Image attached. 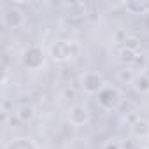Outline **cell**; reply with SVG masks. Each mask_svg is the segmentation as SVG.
<instances>
[{"mask_svg": "<svg viewBox=\"0 0 149 149\" xmlns=\"http://www.w3.org/2000/svg\"><path fill=\"white\" fill-rule=\"evenodd\" d=\"M125 9L130 14H149V2L147 0H130V2H125Z\"/></svg>", "mask_w": 149, "mask_h": 149, "instance_id": "obj_7", "label": "cell"}, {"mask_svg": "<svg viewBox=\"0 0 149 149\" xmlns=\"http://www.w3.org/2000/svg\"><path fill=\"white\" fill-rule=\"evenodd\" d=\"M79 53H81V46H79L77 40L65 39V40H56L51 46V56H53L54 61H60V63L77 58Z\"/></svg>", "mask_w": 149, "mask_h": 149, "instance_id": "obj_1", "label": "cell"}, {"mask_svg": "<svg viewBox=\"0 0 149 149\" xmlns=\"http://www.w3.org/2000/svg\"><path fill=\"white\" fill-rule=\"evenodd\" d=\"M133 88H135V91L137 93H140V95H146V93H149V76L147 74H137V77L133 79Z\"/></svg>", "mask_w": 149, "mask_h": 149, "instance_id": "obj_9", "label": "cell"}, {"mask_svg": "<svg viewBox=\"0 0 149 149\" xmlns=\"http://www.w3.org/2000/svg\"><path fill=\"white\" fill-rule=\"evenodd\" d=\"M130 132L133 137L140 139V137H149V123L144 121V119H137L132 126H130Z\"/></svg>", "mask_w": 149, "mask_h": 149, "instance_id": "obj_10", "label": "cell"}, {"mask_svg": "<svg viewBox=\"0 0 149 149\" xmlns=\"http://www.w3.org/2000/svg\"><path fill=\"white\" fill-rule=\"evenodd\" d=\"M90 119V112L84 105H74L68 112V123L72 126H83Z\"/></svg>", "mask_w": 149, "mask_h": 149, "instance_id": "obj_6", "label": "cell"}, {"mask_svg": "<svg viewBox=\"0 0 149 149\" xmlns=\"http://www.w3.org/2000/svg\"><path fill=\"white\" fill-rule=\"evenodd\" d=\"M21 61L26 68L30 70H39L42 65H44V51L42 47L39 46H30L23 51V56H21Z\"/></svg>", "mask_w": 149, "mask_h": 149, "instance_id": "obj_5", "label": "cell"}, {"mask_svg": "<svg viewBox=\"0 0 149 149\" xmlns=\"http://www.w3.org/2000/svg\"><path fill=\"white\" fill-rule=\"evenodd\" d=\"M102 149H121V144L119 142H116V140H109V142H105L104 144V147Z\"/></svg>", "mask_w": 149, "mask_h": 149, "instance_id": "obj_13", "label": "cell"}, {"mask_svg": "<svg viewBox=\"0 0 149 149\" xmlns=\"http://www.w3.org/2000/svg\"><path fill=\"white\" fill-rule=\"evenodd\" d=\"M16 118H18L21 123H30V121H33V118H35V109H33L32 105H28V104H23V105H19V107L16 109Z\"/></svg>", "mask_w": 149, "mask_h": 149, "instance_id": "obj_8", "label": "cell"}, {"mask_svg": "<svg viewBox=\"0 0 149 149\" xmlns=\"http://www.w3.org/2000/svg\"><path fill=\"white\" fill-rule=\"evenodd\" d=\"M118 77H119V81H126V77H128V81H130V83H133V79L137 77V74L133 72V68H132V67H125V68H121V70H119Z\"/></svg>", "mask_w": 149, "mask_h": 149, "instance_id": "obj_12", "label": "cell"}, {"mask_svg": "<svg viewBox=\"0 0 149 149\" xmlns=\"http://www.w3.org/2000/svg\"><path fill=\"white\" fill-rule=\"evenodd\" d=\"M26 23L25 13L18 6H7L2 11V25L6 28H19Z\"/></svg>", "mask_w": 149, "mask_h": 149, "instance_id": "obj_4", "label": "cell"}, {"mask_svg": "<svg viewBox=\"0 0 149 149\" xmlns=\"http://www.w3.org/2000/svg\"><path fill=\"white\" fill-rule=\"evenodd\" d=\"M4 149H37L33 142H30L28 139H14L13 142L6 144Z\"/></svg>", "mask_w": 149, "mask_h": 149, "instance_id": "obj_11", "label": "cell"}, {"mask_svg": "<svg viewBox=\"0 0 149 149\" xmlns=\"http://www.w3.org/2000/svg\"><path fill=\"white\" fill-rule=\"evenodd\" d=\"M97 100H98L100 107H104L105 111H116L121 105V102H123V95H121V91L116 86L105 84L100 90V93L97 95Z\"/></svg>", "mask_w": 149, "mask_h": 149, "instance_id": "obj_2", "label": "cell"}, {"mask_svg": "<svg viewBox=\"0 0 149 149\" xmlns=\"http://www.w3.org/2000/svg\"><path fill=\"white\" fill-rule=\"evenodd\" d=\"M81 86L84 90V93L88 95H98L100 90L105 86V79L102 77V74L95 72V70H88L81 76Z\"/></svg>", "mask_w": 149, "mask_h": 149, "instance_id": "obj_3", "label": "cell"}]
</instances>
